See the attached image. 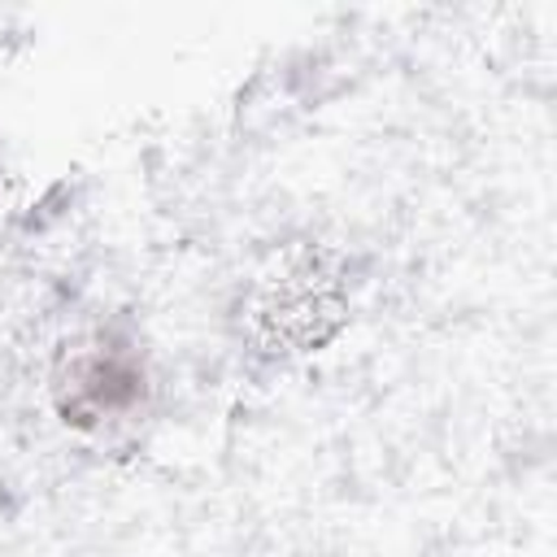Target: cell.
Segmentation results:
<instances>
[{
  "mask_svg": "<svg viewBox=\"0 0 557 557\" xmlns=\"http://www.w3.org/2000/svg\"><path fill=\"white\" fill-rule=\"evenodd\" d=\"M231 318L248 357L318 352L352 318V265L322 239H278L239 278Z\"/></svg>",
  "mask_w": 557,
  "mask_h": 557,
  "instance_id": "obj_1",
  "label": "cell"
},
{
  "mask_svg": "<svg viewBox=\"0 0 557 557\" xmlns=\"http://www.w3.org/2000/svg\"><path fill=\"white\" fill-rule=\"evenodd\" d=\"M161 396L157 357L144 335L122 322L70 331L48 366V405L57 422L83 440H122L152 418Z\"/></svg>",
  "mask_w": 557,
  "mask_h": 557,
  "instance_id": "obj_2",
  "label": "cell"
}]
</instances>
